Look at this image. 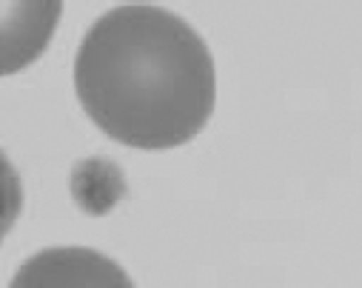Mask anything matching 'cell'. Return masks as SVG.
Returning <instances> with one entry per match:
<instances>
[{"instance_id":"cell-2","label":"cell","mask_w":362,"mask_h":288,"mask_svg":"<svg viewBox=\"0 0 362 288\" xmlns=\"http://www.w3.org/2000/svg\"><path fill=\"white\" fill-rule=\"evenodd\" d=\"M6 288H137L126 268L86 246H52L23 260Z\"/></svg>"},{"instance_id":"cell-1","label":"cell","mask_w":362,"mask_h":288,"mask_svg":"<svg viewBox=\"0 0 362 288\" xmlns=\"http://www.w3.org/2000/svg\"><path fill=\"white\" fill-rule=\"evenodd\" d=\"M71 77L92 123L143 151L197 137L217 100L206 40L177 12L148 4L115 6L88 26Z\"/></svg>"}]
</instances>
